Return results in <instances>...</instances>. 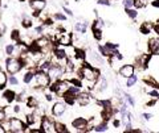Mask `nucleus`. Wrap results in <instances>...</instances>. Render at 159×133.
I'll use <instances>...</instances> for the list:
<instances>
[{
    "instance_id": "nucleus-1",
    "label": "nucleus",
    "mask_w": 159,
    "mask_h": 133,
    "mask_svg": "<svg viewBox=\"0 0 159 133\" xmlns=\"http://www.w3.org/2000/svg\"><path fill=\"white\" fill-rule=\"evenodd\" d=\"M23 62H21V59H19V58H13V57H11V58H8L6 59V70L7 72H9V74H17V72L23 68Z\"/></svg>"
},
{
    "instance_id": "nucleus-2",
    "label": "nucleus",
    "mask_w": 159,
    "mask_h": 133,
    "mask_svg": "<svg viewBox=\"0 0 159 133\" xmlns=\"http://www.w3.org/2000/svg\"><path fill=\"white\" fill-rule=\"evenodd\" d=\"M8 132H11V133L25 132V124L17 117H12L8 120Z\"/></svg>"
},
{
    "instance_id": "nucleus-3",
    "label": "nucleus",
    "mask_w": 159,
    "mask_h": 133,
    "mask_svg": "<svg viewBox=\"0 0 159 133\" xmlns=\"http://www.w3.org/2000/svg\"><path fill=\"white\" fill-rule=\"evenodd\" d=\"M33 78H35L36 86H39V87H46V86H49V83H50V76L43 70L36 72Z\"/></svg>"
},
{
    "instance_id": "nucleus-4",
    "label": "nucleus",
    "mask_w": 159,
    "mask_h": 133,
    "mask_svg": "<svg viewBox=\"0 0 159 133\" xmlns=\"http://www.w3.org/2000/svg\"><path fill=\"white\" fill-rule=\"evenodd\" d=\"M40 127H41V131L45 132V133H53L56 132V128H54V123L50 119H43L41 123H40Z\"/></svg>"
},
{
    "instance_id": "nucleus-5",
    "label": "nucleus",
    "mask_w": 159,
    "mask_h": 133,
    "mask_svg": "<svg viewBox=\"0 0 159 133\" xmlns=\"http://www.w3.org/2000/svg\"><path fill=\"white\" fill-rule=\"evenodd\" d=\"M82 75H83V78L87 79V80H90V82H93V80L97 79V76H98V72L93 70L91 67L89 66H85L82 68Z\"/></svg>"
},
{
    "instance_id": "nucleus-6",
    "label": "nucleus",
    "mask_w": 159,
    "mask_h": 133,
    "mask_svg": "<svg viewBox=\"0 0 159 133\" xmlns=\"http://www.w3.org/2000/svg\"><path fill=\"white\" fill-rule=\"evenodd\" d=\"M68 88H69V86H68L66 82H57L52 86V91L57 92V94H60V95H64L68 91Z\"/></svg>"
},
{
    "instance_id": "nucleus-7",
    "label": "nucleus",
    "mask_w": 159,
    "mask_h": 133,
    "mask_svg": "<svg viewBox=\"0 0 159 133\" xmlns=\"http://www.w3.org/2000/svg\"><path fill=\"white\" fill-rule=\"evenodd\" d=\"M46 7L45 0H31V8L35 12H41Z\"/></svg>"
},
{
    "instance_id": "nucleus-8",
    "label": "nucleus",
    "mask_w": 159,
    "mask_h": 133,
    "mask_svg": "<svg viewBox=\"0 0 159 133\" xmlns=\"http://www.w3.org/2000/svg\"><path fill=\"white\" fill-rule=\"evenodd\" d=\"M66 110V106L64 103H56L53 107H52V114H53L54 116H61L64 112H65Z\"/></svg>"
},
{
    "instance_id": "nucleus-9",
    "label": "nucleus",
    "mask_w": 159,
    "mask_h": 133,
    "mask_svg": "<svg viewBox=\"0 0 159 133\" xmlns=\"http://www.w3.org/2000/svg\"><path fill=\"white\" fill-rule=\"evenodd\" d=\"M72 125H73L74 128H77L78 131H83V129H85V127H86V120L82 119V117H78V119L73 120Z\"/></svg>"
},
{
    "instance_id": "nucleus-10",
    "label": "nucleus",
    "mask_w": 159,
    "mask_h": 133,
    "mask_svg": "<svg viewBox=\"0 0 159 133\" xmlns=\"http://www.w3.org/2000/svg\"><path fill=\"white\" fill-rule=\"evenodd\" d=\"M119 74H121L122 76H125V78H127V76H130V75H133L134 74V67L131 66V65H126V66H123L121 70H119Z\"/></svg>"
},
{
    "instance_id": "nucleus-11",
    "label": "nucleus",
    "mask_w": 159,
    "mask_h": 133,
    "mask_svg": "<svg viewBox=\"0 0 159 133\" xmlns=\"http://www.w3.org/2000/svg\"><path fill=\"white\" fill-rule=\"evenodd\" d=\"M58 42L61 44L62 46H68L72 44V36L69 33H62V36L58 38Z\"/></svg>"
},
{
    "instance_id": "nucleus-12",
    "label": "nucleus",
    "mask_w": 159,
    "mask_h": 133,
    "mask_svg": "<svg viewBox=\"0 0 159 133\" xmlns=\"http://www.w3.org/2000/svg\"><path fill=\"white\" fill-rule=\"evenodd\" d=\"M149 49H150V51H153V53L159 50V38H151L150 40L149 41Z\"/></svg>"
},
{
    "instance_id": "nucleus-13",
    "label": "nucleus",
    "mask_w": 159,
    "mask_h": 133,
    "mask_svg": "<svg viewBox=\"0 0 159 133\" xmlns=\"http://www.w3.org/2000/svg\"><path fill=\"white\" fill-rule=\"evenodd\" d=\"M3 98L6 99L7 103H9V102H12V100L16 99V94H15V91H12V90H6L3 94Z\"/></svg>"
},
{
    "instance_id": "nucleus-14",
    "label": "nucleus",
    "mask_w": 159,
    "mask_h": 133,
    "mask_svg": "<svg viewBox=\"0 0 159 133\" xmlns=\"http://www.w3.org/2000/svg\"><path fill=\"white\" fill-rule=\"evenodd\" d=\"M7 82H8V76H7V74H6V71L0 70V90L6 87Z\"/></svg>"
},
{
    "instance_id": "nucleus-15",
    "label": "nucleus",
    "mask_w": 159,
    "mask_h": 133,
    "mask_svg": "<svg viewBox=\"0 0 159 133\" xmlns=\"http://www.w3.org/2000/svg\"><path fill=\"white\" fill-rule=\"evenodd\" d=\"M54 55H56V58L60 61V59H64L66 57V53H65V50H64V49H56Z\"/></svg>"
},
{
    "instance_id": "nucleus-16",
    "label": "nucleus",
    "mask_w": 159,
    "mask_h": 133,
    "mask_svg": "<svg viewBox=\"0 0 159 133\" xmlns=\"http://www.w3.org/2000/svg\"><path fill=\"white\" fill-rule=\"evenodd\" d=\"M33 76H35L33 71H28V72H25V74H24V78H23L24 83H31L32 79H33Z\"/></svg>"
},
{
    "instance_id": "nucleus-17",
    "label": "nucleus",
    "mask_w": 159,
    "mask_h": 133,
    "mask_svg": "<svg viewBox=\"0 0 159 133\" xmlns=\"http://www.w3.org/2000/svg\"><path fill=\"white\" fill-rule=\"evenodd\" d=\"M74 29L77 30V32H80V33H85V32H86V24H85V23H78V24H76Z\"/></svg>"
},
{
    "instance_id": "nucleus-18",
    "label": "nucleus",
    "mask_w": 159,
    "mask_h": 133,
    "mask_svg": "<svg viewBox=\"0 0 159 133\" xmlns=\"http://www.w3.org/2000/svg\"><path fill=\"white\" fill-rule=\"evenodd\" d=\"M27 106L29 108H36V107H37V100H36L33 96H31V98L27 100Z\"/></svg>"
},
{
    "instance_id": "nucleus-19",
    "label": "nucleus",
    "mask_w": 159,
    "mask_h": 133,
    "mask_svg": "<svg viewBox=\"0 0 159 133\" xmlns=\"http://www.w3.org/2000/svg\"><path fill=\"white\" fill-rule=\"evenodd\" d=\"M137 82V76H135L134 74L133 75H130V76H127V82H126V86L127 87H131L133 84Z\"/></svg>"
},
{
    "instance_id": "nucleus-20",
    "label": "nucleus",
    "mask_w": 159,
    "mask_h": 133,
    "mask_svg": "<svg viewBox=\"0 0 159 133\" xmlns=\"http://www.w3.org/2000/svg\"><path fill=\"white\" fill-rule=\"evenodd\" d=\"M11 38L16 42H20V32L19 30H12L11 33Z\"/></svg>"
},
{
    "instance_id": "nucleus-21",
    "label": "nucleus",
    "mask_w": 159,
    "mask_h": 133,
    "mask_svg": "<svg viewBox=\"0 0 159 133\" xmlns=\"http://www.w3.org/2000/svg\"><path fill=\"white\" fill-rule=\"evenodd\" d=\"M133 4L137 8H142V7H145L146 4H147V0H134Z\"/></svg>"
},
{
    "instance_id": "nucleus-22",
    "label": "nucleus",
    "mask_w": 159,
    "mask_h": 133,
    "mask_svg": "<svg viewBox=\"0 0 159 133\" xmlns=\"http://www.w3.org/2000/svg\"><path fill=\"white\" fill-rule=\"evenodd\" d=\"M13 50H15V45H12V44H8L6 46V54L7 55H12L13 54Z\"/></svg>"
},
{
    "instance_id": "nucleus-23",
    "label": "nucleus",
    "mask_w": 159,
    "mask_h": 133,
    "mask_svg": "<svg viewBox=\"0 0 159 133\" xmlns=\"http://www.w3.org/2000/svg\"><path fill=\"white\" fill-rule=\"evenodd\" d=\"M8 82H9V84H12V86H17L19 84V80L15 76V74H11V76L8 78Z\"/></svg>"
},
{
    "instance_id": "nucleus-24",
    "label": "nucleus",
    "mask_w": 159,
    "mask_h": 133,
    "mask_svg": "<svg viewBox=\"0 0 159 133\" xmlns=\"http://www.w3.org/2000/svg\"><path fill=\"white\" fill-rule=\"evenodd\" d=\"M54 128H56V132H60V133L68 132V131L65 129V125H62V124H60V123H57V124H54Z\"/></svg>"
},
{
    "instance_id": "nucleus-25",
    "label": "nucleus",
    "mask_w": 159,
    "mask_h": 133,
    "mask_svg": "<svg viewBox=\"0 0 159 133\" xmlns=\"http://www.w3.org/2000/svg\"><path fill=\"white\" fill-rule=\"evenodd\" d=\"M7 119H8V117H7V115H6V111H4V108L0 107V123L6 121Z\"/></svg>"
},
{
    "instance_id": "nucleus-26",
    "label": "nucleus",
    "mask_w": 159,
    "mask_h": 133,
    "mask_svg": "<svg viewBox=\"0 0 159 133\" xmlns=\"http://www.w3.org/2000/svg\"><path fill=\"white\" fill-rule=\"evenodd\" d=\"M94 37L97 38V40H101L102 38V32H101V29H98L97 26H94Z\"/></svg>"
},
{
    "instance_id": "nucleus-27",
    "label": "nucleus",
    "mask_w": 159,
    "mask_h": 133,
    "mask_svg": "<svg viewBox=\"0 0 159 133\" xmlns=\"http://www.w3.org/2000/svg\"><path fill=\"white\" fill-rule=\"evenodd\" d=\"M106 129H107V125H106V124H102V125L94 127V131H95V132H105Z\"/></svg>"
},
{
    "instance_id": "nucleus-28",
    "label": "nucleus",
    "mask_w": 159,
    "mask_h": 133,
    "mask_svg": "<svg viewBox=\"0 0 159 133\" xmlns=\"http://www.w3.org/2000/svg\"><path fill=\"white\" fill-rule=\"evenodd\" d=\"M23 26H24V28H31V26H32V21H31L29 19L24 17V20H23Z\"/></svg>"
},
{
    "instance_id": "nucleus-29",
    "label": "nucleus",
    "mask_w": 159,
    "mask_h": 133,
    "mask_svg": "<svg viewBox=\"0 0 159 133\" xmlns=\"http://www.w3.org/2000/svg\"><path fill=\"white\" fill-rule=\"evenodd\" d=\"M126 12H127V15H129L130 17H133V19L137 17V12H135V11H133V9H127Z\"/></svg>"
},
{
    "instance_id": "nucleus-30",
    "label": "nucleus",
    "mask_w": 159,
    "mask_h": 133,
    "mask_svg": "<svg viewBox=\"0 0 159 133\" xmlns=\"http://www.w3.org/2000/svg\"><path fill=\"white\" fill-rule=\"evenodd\" d=\"M54 19L56 20H61V21H65V16L61 15V13H56L54 15Z\"/></svg>"
},
{
    "instance_id": "nucleus-31",
    "label": "nucleus",
    "mask_w": 159,
    "mask_h": 133,
    "mask_svg": "<svg viewBox=\"0 0 159 133\" xmlns=\"http://www.w3.org/2000/svg\"><path fill=\"white\" fill-rule=\"evenodd\" d=\"M123 4H125L126 8H129V7L133 5V0H125V2H123Z\"/></svg>"
},
{
    "instance_id": "nucleus-32",
    "label": "nucleus",
    "mask_w": 159,
    "mask_h": 133,
    "mask_svg": "<svg viewBox=\"0 0 159 133\" xmlns=\"http://www.w3.org/2000/svg\"><path fill=\"white\" fill-rule=\"evenodd\" d=\"M149 30H150V28H147V25H143L141 28V32L142 33H149Z\"/></svg>"
},
{
    "instance_id": "nucleus-33",
    "label": "nucleus",
    "mask_w": 159,
    "mask_h": 133,
    "mask_svg": "<svg viewBox=\"0 0 159 133\" xmlns=\"http://www.w3.org/2000/svg\"><path fill=\"white\" fill-rule=\"evenodd\" d=\"M126 99H127V100H129V103L131 104V106H133V104H134V100H133V98H131V96H130V95H126Z\"/></svg>"
},
{
    "instance_id": "nucleus-34",
    "label": "nucleus",
    "mask_w": 159,
    "mask_h": 133,
    "mask_svg": "<svg viewBox=\"0 0 159 133\" xmlns=\"http://www.w3.org/2000/svg\"><path fill=\"white\" fill-rule=\"evenodd\" d=\"M150 95H151V96H154V98H159V94H158L157 91H151V92H150Z\"/></svg>"
},
{
    "instance_id": "nucleus-35",
    "label": "nucleus",
    "mask_w": 159,
    "mask_h": 133,
    "mask_svg": "<svg viewBox=\"0 0 159 133\" xmlns=\"http://www.w3.org/2000/svg\"><path fill=\"white\" fill-rule=\"evenodd\" d=\"M0 133H6V128L3 127V124L0 123Z\"/></svg>"
},
{
    "instance_id": "nucleus-36",
    "label": "nucleus",
    "mask_w": 159,
    "mask_h": 133,
    "mask_svg": "<svg viewBox=\"0 0 159 133\" xmlns=\"http://www.w3.org/2000/svg\"><path fill=\"white\" fill-rule=\"evenodd\" d=\"M98 3H99V4H106V5H109V4H110L109 2H107V0H99Z\"/></svg>"
},
{
    "instance_id": "nucleus-37",
    "label": "nucleus",
    "mask_w": 159,
    "mask_h": 133,
    "mask_svg": "<svg viewBox=\"0 0 159 133\" xmlns=\"http://www.w3.org/2000/svg\"><path fill=\"white\" fill-rule=\"evenodd\" d=\"M36 32H37V33H41V32H43V26H37V28H36Z\"/></svg>"
},
{
    "instance_id": "nucleus-38",
    "label": "nucleus",
    "mask_w": 159,
    "mask_h": 133,
    "mask_svg": "<svg viewBox=\"0 0 159 133\" xmlns=\"http://www.w3.org/2000/svg\"><path fill=\"white\" fill-rule=\"evenodd\" d=\"M143 117H145V119H147V120H149V119H151V117H153V116H151L150 114H146V115H143Z\"/></svg>"
},
{
    "instance_id": "nucleus-39",
    "label": "nucleus",
    "mask_w": 159,
    "mask_h": 133,
    "mask_svg": "<svg viewBox=\"0 0 159 133\" xmlns=\"http://www.w3.org/2000/svg\"><path fill=\"white\" fill-rule=\"evenodd\" d=\"M65 12H66L68 15H72V11H70V9H68V8H65Z\"/></svg>"
},
{
    "instance_id": "nucleus-40",
    "label": "nucleus",
    "mask_w": 159,
    "mask_h": 133,
    "mask_svg": "<svg viewBox=\"0 0 159 133\" xmlns=\"http://www.w3.org/2000/svg\"><path fill=\"white\" fill-rule=\"evenodd\" d=\"M153 4H154V5H155V7H159V0H157V2H154Z\"/></svg>"
},
{
    "instance_id": "nucleus-41",
    "label": "nucleus",
    "mask_w": 159,
    "mask_h": 133,
    "mask_svg": "<svg viewBox=\"0 0 159 133\" xmlns=\"http://www.w3.org/2000/svg\"><path fill=\"white\" fill-rule=\"evenodd\" d=\"M119 125V121H117V120H115V121H114V127H118Z\"/></svg>"
},
{
    "instance_id": "nucleus-42",
    "label": "nucleus",
    "mask_w": 159,
    "mask_h": 133,
    "mask_svg": "<svg viewBox=\"0 0 159 133\" xmlns=\"http://www.w3.org/2000/svg\"><path fill=\"white\" fill-rule=\"evenodd\" d=\"M155 30H157L158 33H159V25H158V26H155Z\"/></svg>"
}]
</instances>
